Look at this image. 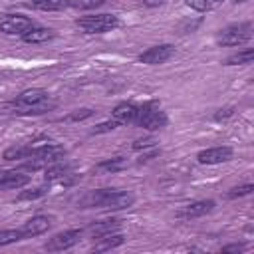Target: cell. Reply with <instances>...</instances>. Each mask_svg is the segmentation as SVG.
Wrapping results in <instances>:
<instances>
[{"mask_svg": "<svg viewBox=\"0 0 254 254\" xmlns=\"http://www.w3.org/2000/svg\"><path fill=\"white\" fill-rule=\"evenodd\" d=\"M83 202L87 206H93V208L123 210V208L133 206L135 194L129 190H117V189H97V190H91Z\"/></svg>", "mask_w": 254, "mask_h": 254, "instance_id": "cell-1", "label": "cell"}, {"mask_svg": "<svg viewBox=\"0 0 254 254\" xmlns=\"http://www.w3.org/2000/svg\"><path fill=\"white\" fill-rule=\"evenodd\" d=\"M65 155V149L62 145H56V143H44L40 147H32V155L28 157L30 161L22 165L24 171H40V169H46L58 161H62Z\"/></svg>", "mask_w": 254, "mask_h": 254, "instance_id": "cell-2", "label": "cell"}, {"mask_svg": "<svg viewBox=\"0 0 254 254\" xmlns=\"http://www.w3.org/2000/svg\"><path fill=\"white\" fill-rule=\"evenodd\" d=\"M135 123L147 131H159L163 127H167L169 123V117L165 111H161L157 107L155 101H149V103H143L141 107H137V117H135Z\"/></svg>", "mask_w": 254, "mask_h": 254, "instance_id": "cell-3", "label": "cell"}, {"mask_svg": "<svg viewBox=\"0 0 254 254\" xmlns=\"http://www.w3.org/2000/svg\"><path fill=\"white\" fill-rule=\"evenodd\" d=\"M75 26L83 34H103L119 26L115 14H95V16H81L75 20Z\"/></svg>", "mask_w": 254, "mask_h": 254, "instance_id": "cell-4", "label": "cell"}, {"mask_svg": "<svg viewBox=\"0 0 254 254\" xmlns=\"http://www.w3.org/2000/svg\"><path fill=\"white\" fill-rule=\"evenodd\" d=\"M250 38H252V24L244 22V24H232L220 30L216 42L220 46H240V44H246Z\"/></svg>", "mask_w": 254, "mask_h": 254, "instance_id": "cell-5", "label": "cell"}, {"mask_svg": "<svg viewBox=\"0 0 254 254\" xmlns=\"http://www.w3.org/2000/svg\"><path fill=\"white\" fill-rule=\"evenodd\" d=\"M32 26V18L24 14H6L0 18V32L8 36H24Z\"/></svg>", "mask_w": 254, "mask_h": 254, "instance_id": "cell-6", "label": "cell"}, {"mask_svg": "<svg viewBox=\"0 0 254 254\" xmlns=\"http://www.w3.org/2000/svg\"><path fill=\"white\" fill-rule=\"evenodd\" d=\"M83 236V230L79 228H73V230H64V232H58L54 234L46 244L44 248L50 250V252H62V250H69L71 246H75Z\"/></svg>", "mask_w": 254, "mask_h": 254, "instance_id": "cell-7", "label": "cell"}, {"mask_svg": "<svg viewBox=\"0 0 254 254\" xmlns=\"http://www.w3.org/2000/svg\"><path fill=\"white\" fill-rule=\"evenodd\" d=\"M175 56V46L173 44H159V46H151L145 52L139 54V62L147 64V65H159L169 62Z\"/></svg>", "mask_w": 254, "mask_h": 254, "instance_id": "cell-8", "label": "cell"}, {"mask_svg": "<svg viewBox=\"0 0 254 254\" xmlns=\"http://www.w3.org/2000/svg\"><path fill=\"white\" fill-rule=\"evenodd\" d=\"M50 99V93L42 87H32V89H24L20 91L8 107H28V105H38V103H44Z\"/></svg>", "mask_w": 254, "mask_h": 254, "instance_id": "cell-9", "label": "cell"}, {"mask_svg": "<svg viewBox=\"0 0 254 254\" xmlns=\"http://www.w3.org/2000/svg\"><path fill=\"white\" fill-rule=\"evenodd\" d=\"M234 155V151L226 145H220V147H210V149H202L198 151L196 155V161L200 165H218V163H226L230 161Z\"/></svg>", "mask_w": 254, "mask_h": 254, "instance_id": "cell-10", "label": "cell"}, {"mask_svg": "<svg viewBox=\"0 0 254 254\" xmlns=\"http://www.w3.org/2000/svg\"><path fill=\"white\" fill-rule=\"evenodd\" d=\"M50 226H52V216L38 214V216H32L30 220H26L18 230H20L22 240H24V238H32V236H40V234L48 232Z\"/></svg>", "mask_w": 254, "mask_h": 254, "instance_id": "cell-11", "label": "cell"}, {"mask_svg": "<svg viewBox=\"0 0 254 254\" xmlns=\"http://www.w3.org/2000/svg\"><path fill=\"white\" fill-rule=\"evenodd\" d=\"M212 208H214V200H210V198L208 200H194L190 204H185L177 212V216L183 218V220H190V218H198V216H204V214L212 212Z\"/></svg>", "mask_w": 254, "mask_h": 254, "instance_id": "cell-12", "label": "cell"}, {"mask_svg": "<svg viewBox=\"0 0 254 254\" xmlns=\"http://www.w3.org/2000/svg\"><path fill=\"white\" fill-rule=\"evenodd\" d=\"M119 228H121V220L119 218H105V220L93 222L87 228V234L91 238H99V236H105V234H111V232H119Z\"/></svg>", "mask_w": 254, "mask_h": 254, "instance_id": "cell-13", "label": "cell"}, {"mask_svg": "<svg viewBox=\"0 0 254 254\" xmlns=\"http://www.w3.org/2000/svg\"><path fill=\"white\" fill-rule=\"evenodd\" d=\"M30 183L28 175H22L20 171H0V189H22Z\"/></svg>", "mask_w": 254, "mask_h": 254, "instance_id": "cell-14", "label": "cell"}, {"mask_svg": "<svg viewBox=\"0 0 254 254\" xmlns=\"http://www.w3.org/2000/svg\"><path fill=\"white\" fill-rule=\"evenodd\" d=\"M111 117L115 121H119L121 125H127V123H135V117H137V105L129 103V101H121L113 107L111 111Z\"/></svg>", "mask_w": 254, "mask_h": 254, "instance_id": "cell-15", "label": "cell"}, {"mask_svg": "<svg viewBox=\"0 0 254 254\" xmlns=\"http://www.w3.org/2000/svg\"><path fill=\"white\" fill-rule=\"evenodd\" d=\"M123 242H125V236L121 232H111V234H105V236L95 238L91 250L93 252H107V250H113V248L121 246Z\"/></svg>", "mask_w": 254, "mask_h": 254, "instance_id": "cell-16", "label": "cell"}, {"mask_svg": "<svg viewBox=\"0 0 254 254\" xmlns=\"http://www.w3.org/2000/svg\"><path fill=\"white\" fill-rule=\"evenodd\" d=\"M56 36V32L52 30V28H42V26H32L24 36H22V40L26 42V44H44V42H48V40H52Z\"/></svg>", "mask_w": 254, "mask_h": 254, "instance_id": "cell-17", "label": "cell"}, {"mask_svg": "<svg viewBox=\"0 0 254 254\" xmlns=\"http://www.w3.org/2000/svg\"><path fill=\"white\" fill-rule=\"evenodd\" d=\"M67 175H71V169L67 165H64L62 161L50 165L44 169V181L46 183H56V181H64Z\"/></svg>", "mask_w": 254, "mask_h": 254, "instance_id": "cell-18", "label": "cell"}, {"mask_svg": "<svg viewBox=\"0 0 254 254\" xmlns=\"http://www.w3.org/2000/svg\"><path fill=\"white\" fill-rule=\"evenodd\" d=\"M54 107H56V101L48 99V101L38 103V105H28V107H10V111H12V113H16V115H42V113H46V111H50V109H54Z\"/></svg>", "mask_w": 254, "mask_h": 254, "instance_id": "cell-19", "label": "cell"}, {"mask_svg": "<svg viewBox=\"0 0 254 254\" xmlns=\"http://www.w3.org/2000/svg\"><path fill=\"white\" fill-rule=\"evenodd\" d=\"M127 167V159H123V157H113V159H105V161H101V163H97L95 165V173H117V171H121V169H125Z\"/></svg>", "mask_w": 254, "mask_h": 254, "instance_id": "cell-20", "label": "cell"}, {"mask_svg": "<svg viewBox=\"0 0 254 254\" xmlns=\"http://www.w3.org/2000/svg\"><path fill=\"white\" fill-rule=\"evenodd\" d=\"M224 2L226 0H187V6L190 10H194V12L204 14V12H212V10L220 8Z\"/></svg>", "mask_w": 254, "mask_h": 254, "instance_id": "cell-21", "label": "cell"}, {"mask_svg": "<svg viewBox=\"0 0 254 254\" xmlns=\"http://www.w3.org/2000/svg\"><path fill=\"white\" fill-rule=\"evenodd\" d=\"M32 155V145H14V147H8L4 151V159L6 161H16V159H28Z\"/></svg>", "mask_w": 254, "mask_h": 254, "instance_id": "cell-22", "label": "cell"}, {"mask_svg": "<svg viewBox=\"0 0 254 254\" xmlns=\"http://www.w3.org/2000/svg\"><path fill=\"white\" fill-rule=\"evenodd\" d=\"M254 60V50H244V52H238V54H232L224 60V65H246V64H252Z\"/></svg>", "mask_w": 254, "mask_h": 254, "instance_id": "cell-23", "label": "cell"}, {"mask_svg": "<svg viewBox=\"0 0 254 254\" xmlns=\"http://www.w3.org/2000/svg\"><path fill=\"white\" fill-rule=\"evenodd\" d=\"M32 4L42 12H58L67 6V0H34Z\"/></svg>", "mask_w": 254, "mask_h": 254, "instance_id": "cell-24", "label": "cell"}, {"mask_svg": "<svg viewBox=\"0 0 254 254\" xmlns=\"http://www.w3.org/2000/svg\"><path fill=\"white\" fill-rule=\"evenodd\" d=\"M103 2L105 0H67V6L75 10H93V8L103 6Z\"/></svg>", "mask_w": 254, "mask_h": 254, "instance_id": "cell-25", "label": "cell"}, {"mask_svg": "<svg viewBox=\"0 0 254 254\" xmlns=\"http://www.w3.org/2000/svg\"><path fill=\"white\" fill-rule=\"evenodd\" d=\"M46 194H48V187H36L30 190H22L18 194V200H36V198H42Z\"/></svg>", "mask_w": 254, "mask_h": 254, "instance_id": "cell-26", "label": "cell"}, {"mask_svg": "<svg viewBox=\"0 0 254 254\" xmlns=\"http://www.w3.org/2000/svg\"><path fill=\"white\" fill-rule=\"evenodd\" d=\"M117 127H121V123H119V121H115V119L111 117V119H107V121H103V123L95 125V127L91 129V133H93V135H101V133H109V131H115Z\"/></svg>", "mask_w": 254, "mask_h": 254, "instance_id": "cell-27", "label": "cell"}, {"mask_svg": "<svg viewBox=\"0 0 254 254\" xmlns=\"http://www.w3.org/2000/svg\"><path fill=\"white\" fill-rule=\"evenodd\" d=\"M22 240V234L18 228H12V230H2L0 232V246H6V244H14Z\"/></svg>", "mask_w": 254, "mask_h": 254, "instance_id": "cell-28", "label": "cell"}, {"mask_svg": "<svg viewBox=\"0 0 254 254\" xmlns=\"http://www.w3.org/2000/svg\"><path fill=\"white\" fill-rule=\"evenodd\" d=\"M91 115H93V109L83 107V109H75V111H71L69 115H65L64 121H83V119H87V117H91Z\"/></svg>", "mask_w": 254, "mask_h": 254, "instance_id": "cell-29", "label": "cell"}, {"mask_svg": "<svg viewBox=\"0 0 254 254\" xmlns=\"http://www.w3.org/2000/svg\"><path fill=\"white\" fill-rule=\"evenodd\" d=\"M252 190H254L252 183H246V185H240V187L230 189V190L226 192V196H228V198H238V196H246V194H250Z\"/></svg>", "mask_w": 254, "mask_h": 254, "instance_id": "cell-30", "label": "cell"}, {"mask_svg": "<svg viewBox=\"0 0 254 254\" xmlns=\"http://www.w3.org/2000/svg\"><path fill=\"white\" fill-rule=\"evenodd\" d=\"M155 139L153 137H145V139H137L135 143H133V149L135 151H139V149H149V147H155Z\"/></svg>", "mask_w": 254, "mask_h": 254, "instance_id": "cell-31", "label": "cell"}, {"mask_svg": "<svg viewBox=\"0 0 254 254\" xmlns=\"http://www.w3.org/2000/svg\"><path fill=\"white\" fill-rule=\"evenodd\" d=\"M234 113V109L232 107H224V109H218V113L214 115V119L216 121H220V119H224V117H230Z\"/></svg>", "mask_w": 254, "mask_h": 254, "instance_id": "cell-32", "label": "cell"}, {"mask_svg": "<svg viewBox=\"0 0 254 254\" xmlns=\"http://www.w3.org/2000/svg\"><path fill=\"white\" fill-rule=\"evenodd\" d=\"M246 248V244H228L222 248V252H242Z\"/></svg>", "mask_w": 254, "mask_h": 254, "instance_id": "cell-33", "label": "cell"}, {"mask_svg": "<svg viewBox=\"0 0 254 254\" xmlns=\"http://www.w3.org/2000/svg\"><path fill=\"white\" fill-rule=\"evenodd\" d=\"M143 4H145L147 8H155V6H161V4H165V0H143Z\"/></svg>", "mask_w": 254, "mask_h": 254, "instance_id": "cell-34", "label": "cell"}]
</instances>
